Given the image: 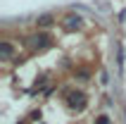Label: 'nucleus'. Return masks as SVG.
Here are the masks:
<instances>
[{"instance_id":"nucleus-5","label":"nucleus","mask_w":126,"mask_h":124,"mask_svg":"<svg viewBox=\"0 0 126 124\" xmlns=\"http://www.w3.org/2000/svg\"><path fill=\"white\" fill-rule=\"evenodd\" d=\"M12 53H14L12 43H10V41H0V57H2V60H10Z\"/></svg>"},{"instance_id":"nucleus-6","label":"nucleus","mask_w":126,"mask_h":124,"mask_svg":"<svg viewBox=\"0 0 126 124\" xmlns=\"http://www.w3.org/2000/svg\"><path fill=\"white\" fill-rule=\"evenodd\" d=\"M93 124H110V117H107V115H98Z\"/></svg>"},{"instance_id":"nucleus-9","label":"nucleus","mask_w":126,"mask_h":124,"mask_svg":"<svg viewBox=\"0 0 126 124\" xmlns=\"http://www.w3.org/2000/svg\"><path fill=\"white\" fill-rule=\"evenodd\" d=\"M17 124H26V122H17Z\"/></svg>"},{"instance_id":"nucleus-1","label":"nucleus","mask_w":126,"mask_h":124,"mask_svg":"<svg viewBox=\"0 0 126 124\" xmlns=\"http://www.w3.org/2000/svg\"><path fill=\"white\" fill-rule=\"evenodd\" d=\"M26 45L33 50V53H41V50L52 45V38H50V34H45V31H36V34H31L26 38Z\"/></svg>"},{"instance_id":"nucleus-2","label":"nucleus","mask_w":126,"mask_h":124,"mask_svg":"<svg viewBox=\"0 0 126 124\" xmlns=\"http://www.w3.org/2000/svg\"><path fill=\"white\" fill-rule=\"evenodd\" d=\"M86 105H88V98H86L83 91H69V93H67V107H69L71 112L86 110Z\"/></svg>"},{"instance_id":"nucleus-7","label":"nucleus","mask_w":126,"mask_h":124,"mask_svg":"<svg viewBox=\"0 0 126 124\" xmlns=\"http://www.w3.org/2000/svg\"><path fill=\"white\" fill-rule=\"evenodd\" d=\"M76 76L81 79V81H88V72H86V69H79V72H76Z\"/></svg>"},{"instance_id":"nucleus-3","label":"nucleus","mask_w":126,"mask_h":124,"mask_svg":"<svg viewBox=\"0 0 126 124\" xmlns=\"http://www.w3.org/2000/svg\"><path fill=\"white\" fill-rule=\"evenodd\" d=\"M83 26V17H81V14H67V17H64L62 19V29L64 31H79V29Z\"/></svg>"},{"instance_id":"nucleus-8","label":"nucleus","mask_w":126,"mask_h":124,"mask_svg":"<svg viewBox=\"0 0 126 124\" xmlns=\"http://www.w3.org/2000/svg\"><path fill=\"white\" fill-rule=\"evenodd\" d=\"M41 115H43L41 110H33L31 115H29V119H31V122H36V119H41Z\"/></svg>"},{"instance_id":"nucleus-4","label":"nucleus","mask_w":126,"mask_h":124,"mask_svg":"<svg viewBox=\"0 0 126 124\" xmlns=\"http://www.w3.org/2000/svg\"><path fill=\"white\" fill-rule=\"evenodd\" d=\"M55 24V17L52 14H41L38 19H36V26L38 29H48V26H52Z\"/></svg>"}]
</instances>
